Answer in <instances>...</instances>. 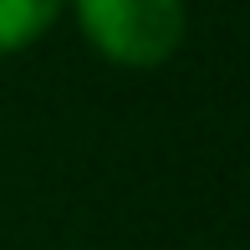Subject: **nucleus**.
Masks as SVG:
<instances>
[{
    "label": "nucleus",
    "instance_id": "2",
    "mask_svg": "<svg viewBox=\"0 0 250 250\" xmlns=\"http://www.w3.org/2000/svg\"><path fill=\"white\" fill-rule=\"evenodd\" d=\"M62 10H66V0H0V56L36 46L56 26Z\"/></svg>",
    "mask_w": 250,
    "mask_h": 250
},
{
    "label": "nucleus",
    "instance_id": "1",
    "mask_svg": "<svg viewBox=\"0 0 250 250\" xmlns=\"http://www.w3.org/2000/svg\"><path fill=\"white\" fill-rule=\"evenodd\" d=\"M82 26L87 46L102 62L128 66V72H153L184 46V0H66Z\"/></svg>",
    "mask_w": 250,
    "mask_h": 250
}]
</instances>
